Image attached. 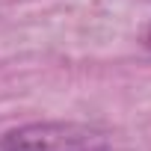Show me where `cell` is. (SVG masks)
<instances>
[{
	"mask_svg": "<svg viewBox=\"0 0 151 151\" xmlns=\"http://www.w3.org/2000/svg\"><path fill=\"white\" fill-rule=\"evenodd\" d=\"M110 133L80 122H33L0 136V151H110Z\"/></svg>",
	"mask_w": 151,
	"mask_h": 151,
	"instance_id": "6da1fadb",
	"label": "cell"
},
{
	"mask_svg": "<svg viewBox=\"0 0 151 151\" xmlns=\"http://www.w3.org/2000/svg\"><path fill=\"white\" fill-rule=\"evenodd\" d=\"M142 42H145V47L151 50V24H148V30H145V36H142Z\"/></svg>",
	"mask_w": 151,
	"mask_h": 151,
	"instance_id": "7a4b0ae2",
	"label": "cell"
}]
</instances>
